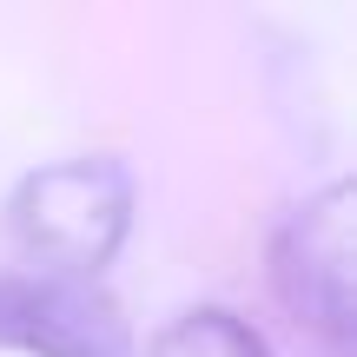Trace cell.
<instances>
[{"mask_svg":"<svg viewBox=\"0 0 357 357\" xmlns=\"http://www.w3.org/2000/svg\"><path fill=\"white\" fill-rule=\"evenodd\" d=\"M0 344L33 357H119V318L79 284L0 271Z\"/></svg>","mask_w":357,"mask_h":357,"instance_id":"3","label":"cell"},{"mask_svg":"<svg viewBox=\"0 0 357 357\" xmlns=\"http://www.w3.org/2000/svg\"><path fill=\"white\" fill-rule=\"evenodd\" d=\"M132 225V172L119 159H60V166L20 178L13 192V231L47 271L100 278Z\"/></svg>","mask_w":357,"mask_h":357,"instance_id":"1","label":"cell"},{"mask_svg":"<svg viewBox=\"0 0 357 357\" xmlns=\"http://www.w3.org/2000/svg\"><path fill=\"white\" fill-rule=\"evenodd\" d=\"M146 357H271L265 337L225 305H192L146 344Z\"/></svg>","mask_w":357,"mask_h":357,"instance_id":"4","label":"cell"},{"mask_svg":"<svg viewBox=\"0 0 357 357\" xmlns=\"http://www.w3.org/2000/svg\"><path fill=\"white\" fill-rule=\"evenodd\" d=\"M271 284L298 311V324L324 337V351L344 357L351 344V225H344V185L298 205L271 238Z\"/></svg>","mask_w":357,"mask_h":357,"instance_id":"2","label":"cell"}]
</instances>
